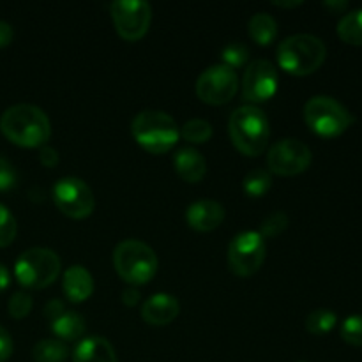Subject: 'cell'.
<instances>
[{
  "label": "cell",
  "instance_id": "1",
  "mask_svg": "<svg viewBox=\"0 0 362 362\" xmlns=\"http://www.w3.org/2000/svg\"><path fill=\"white\" fill-rule=\"evenodd\" d=\"M0 129L20 147H42L52 136L48 115L34 105H14L0 117Z\"/></svg>",
  "mask_w": 362,
  "mask_h": 362
},
{
  "label": "cell",
  "instance_id": "2",
  "mask_svg": "<svg viewBox=\"0 0 362 362\" xmlns=\"http://www.w3.org/2000/svg\"><path fill=\"white\" fill-rule=\"evenodd\" d=\"M232 144L244 156H260L271 138L269 119L258 106L244 105L232 113L228 122Z\"/></svg>",
  "mask_w": 362,
  "mask_h": 362
},
{
  "label": "cell",
  "instance_id": "3",
  "mask_svg": "<svg viewBox=\"0 0 362 362\" xmlns=\"http://www.w3.org/2000/svg\"><path fill=\"white\" fill-rule=\"evenodd\" d=\"M325 42L313 34L290 35L278 46L279 66L293 76H308L315 73L325 62Z\"/></svg>",
  "mask_w": 362,
  "mask_h": 362
},
{
  "label": "cell",
  "instance_id": "4",
  "mask_svg": "<svg viewBox=\"0 0 362 362\" xmlns=\"http://www.w3.org/2000/svg\"><path fill=\"white\" fill-rule=\"evenodd\" d=\"M131 133L140 147L152 154H165L175 147L180 129L172 115L159 110H145L133 119Z\"/></svg>",
  "mask_w": 362,
  "mask_h": 362
},
{
  "label": "cell",
  "instance_id": "5",
  "mask_svg": "<svg viewBox=\"0 0 362 362\" xmlns=\"http://www.w3.org/2000/svg\"><path fill=\"white\" fill-rule=\"evenodd\" d=\"M113 265L120 278L131 285H145L158 271L154 250L136 239L122 240L113 251Z\"/></svg>",
  "mask_w": 362,
  "mask_h": 362
},
{
  "label": "cell",
  "instance_id": "6",
  "mask_svg": "<svg viewBox=\"0 0 362 362\" xmlns=\"http://www.w3.org/2000/svg\"><path fill=\"white\" fill-rule=\"evenodd\" d=\"M304 120L313 133L324 138L339 136L354 124L349 108L329 95L311 98L304 105Z\"/></svg>",
  "mask_w": 362,
  "mask_h": 362
},
{
  "label": "cell",
  "instance_id": "7",
  "mask_svg": "<svg viewBox=\"0 0 362 362\" xmlns=\"http://www.w3.org/2000/svg\"><path fill=\"white\" fill-rule=\"evenodd\" d=\"M59 255L46 247H32L23 251L14 264V276L25 288H46L59 278Z\"/></svg>",
  "mask_w": 362,
  "mask_h": 362
},
{
  "label": "cell",
  "instance_id": "8",
  "mask_svg": "<svg viewBox=\"0 0 362 362\" xmlns=\"http://www.w3.org/2000/svg\"><path fill=\"white\" fill-rule=\"evenodd\" d=\"M267 246L260 232H240L228 246V265L233 274L250 278L265 262Z\"/></svg>",
  "mask_w": 362,
  "mask_h": 362
},
{
  "label": "cell",
  "instance_id": "9",
  "mask_svg": "<svg viewBox=\"0 0 362 362\" xmlns=\"http://www.w3.org/2000/svg\"><path fill=\"white\" fill-rule=\"evenodd\" d=\"M53 202L62 214L73 219H83L92 214L95 198L87 182L76 177H64L53 186Z\"/></svg>",
  "mask_w": 362,
  "mask_h": 362
},
{
  "label": "cell",
  "instance_id": "10",
  "mask_svg": "<svg viewBox=\"0 0 362 362\" xmlns=\"http://www.w3.org/2000/svg\"><path fill=\"white\" fill-rule=\"evenodd\" d=\"M239 88V76L235 69L216 64L207 67L197 80V95L207 105H225L232 101Z\"/></svg>",
  "mask_w": 362,
  "mask_h": 362
},
{
  "label": "cell",
  "instance_id": "11",
  "mask_svg": "<svg viewBox=\"0 0 362 362\" xmlns=\"http://www.w3.org/2000/svg\"><path fill=\"white\" fill-rule=\"evenodd\" d=\"M311 165V151L297 138H283L267 152V166L272 173L281 177L299 175Z\"/></svg>",
  "mask_w": 362,
  "mask_h": 362
},
{
  "label": "cell",
  "instance_id": "12",
  "mask_svg": "<svg viewBox=\"0 0 362 362\" xmlns=\"http://www.w3.org/2000/svg\"><path fill=\"white\" fill-rule=\"evenodd\" d=\"M110 9L120 37L138 41L147 34L152 21V7L145 0H117Z\"/></svg>",
  "mask_w": 362,
  "mask_h": 362
},
{
  "label": "cell",
  "instance_id": "13",
  "mask_svg": "<svg viewBox=\"0 0 362 362\" xmlns=\"http://www.w3.org/2000/svg\"><path fill=\"white\" fill-rule=\"evenodd\" d=\"M278 71L265 59L251 60L243 78V98L250 103L269 101L278 90Z\"/></svg>",
  "mask_w": 362,
  "mask_h": 362
},
{
  "label": "cell",
  "instance_id": "14",
  "mask_svg": "<svg viewBox=\"0 0 362 362\" xmlns=\"http://www.w3.org/2000/svg\"><path fill=\"white\" fill-rule=\"evenodd\" d=\"M179 300L170 293H156V296L148 297L141 306V318L148 325H156V327L172 324L179 317Z\"/></svg>",
  "mask_w": 362,
  "mask_h": 362
},
{
  "label": "cell",
  "instance_id": "15",
  "mask_svg": "<svg viewBox=\"0 0 362 362\" xmlns=\"http://www.w3.org/2000/svg\"><path fill=\"white\" fill-rule=\"evenodd\" d=\"M187 225L198 232H212L225 221V207L216 200H198L187 207Z\"/></svg>",
  "mask_w": 362,
  "mask_h": 362
},
{
  "label": "cell",
  "instance_id": "16",
  "mask_svg": "<svg viewBox=\"0 0 362 362\" xmlns=\"http://www.w3.org/2000/svg\"><path fill=\"white\" fill-rule=\"evenodd\" d=\"M173 166L177 175L186 182H200L207 173V161L200 151L193 147H184L173 156Z\"/></svg>",
  "mask_w": 362,
  "mask_h": 362
},
{
  "label": "cell",
  "instance_id": "17",
  "mask_svg": "<svg viewBox=\"0 0 362 362\" xmlns=\"http://www.w3.org/2000/svg\"><path fill=\"white\" fill-rule=\"evenodd\" d=\"M62 288L71 303H83L94 292V279L83 265H73L64 272Z\"/></svg>",
  "mask_w": 362,
  "mask_h": 362
},
{
  "label": "cell",
  "instance_id": "18",
  "mask_svg": "<svg viewBox=\"0 0 362 362\" xmlns=\"http://www.w3.org/2000/svg\"><path fill=\"white\" fill-rule=\"evenodd\" d=\"M73 362H117L115 349L103 336H88L74 349Z\"/></svg>",
  "mask_w": 362,
  "mask_h": 362
},
{
  "label": "cell",
  "instance_id": "19",
  "mask_svg": "<svg viewBox=\"0 0 362 362\" xmlns=\"http://www.w3.org/2000/svg\"><path fill=\"white\" fill-rule=\"evenodd\" d=\"M52 331L60 341H76L85 334V320L76 311H64L55 320L49 322Z\"/></svg>",
  "mask_w": 362,
  "mask_h": 362
},
{
  "label": "cell",
  "instance_id": "20",
  "mask_svg": "<svg viewBox=\"0 0 362 362\" xmlns=\"http://www.w3.org/2000/svg\"><path fill=\"white\" fill-rule=\"evenodd\" d=\"M247 28H250L251 39L260 46L271 45L276 39V35H278V23L267 13L253 14L250 23H247Z\"/></svg>",
  "mask_w": 362,
  "mask_h": 362
},
{
  "label": "cell",
  "instance_id": "21",
  "mask_svg": "<svg viewBox=\"0 0 362 362\" xmlns=\"http://www.w3.org/2000/svg\"><path fill=\"white\" fill-rule=\"evenodd\" d=\"M338 35L349 45L362 46V9L350 11L339 20Z\"/></svg>",
  "mask_w": 362,
  "mask_h": 362
},
{
  "label": "cell",
  "instance_id": "22",
  "mask_svg": "<svg viewBox=\"0 0 362 362\" xmlns=\"http://www.w3.org/2000/svg\"><path fill=\"white\" fill-rule=\"evenodd\" d=\"M67 346L60 339H42L35 343L32 357L35 362H64L67 359Z\"/></svg>",
  "mask_w": 362,
  "mask_h": 362
},
{
  "label": "cell",
  "instance_id": "23",
  "mask_svg": "<svg viewBox=\"0 0 362 362\" xmlns=\"http://www.w3.org/2000/svg\"><path fill=\"white\" fill-rule=\"evenodd\" d=\"M336 322H338V317L332 310H327V308H320V310H313L306 317V329L311 332V334H327L334 329Z\"/></svg>",
  "mask_w": 362,
  "mask_h": 362
},
{
  "label": "cell",
  "instance_id": "24",
  "mask_svg": "<svg viewBox=\"0 0 362 362\" xmlns=\"http://www.w3.org/2000/svg\"><path fill=\"white\" fill-rule=\"evenodd\" d=\"M272 186V175L271 172L264 168H255L244 177V191H246L250 197H262V194L267 193Z\"/></svg>",
  "mask_w": 362,
  "mask_h": 362
},
{
  "label": "cell",
  "instance_id": "25",
  "mask_svg": "<svg viewBox=\"0 0 362 362\" xmlns=\"http://www.w3.org/2000/svg\"><path fill=\"white\" fill-rule=\"evenodd\" d=\"M180 136L189 144H205L212 138V126L204 119H191L180 127Z\"/></svg>",
  "mask_w": 362,
  "mask_h": 362
},
{
  "label": "cell",
  "instance_id": "26",
  "mask_svg": "<svg viewBox=\"0 0 362 362\" xmlns=\"http://www.w3.org/2000/svg\"><path fill=\"white\" fill-rule=\"evenodd\" d=\"M286 228H288V216L283 211H276L262 221L260 235L272 239V237H278L279 233L285 232Z\"/></svg>",
  "mask_w": 362,
  "mask_h": 362
},
{
  "label": "cell",
  "instance_id": "27",
  "mask_svg": "<svg viewBox=\"0 0 362 362\" xmlns=\"http://www.w3.org/2000/svg\"><path fill=\"white\" fill-rule=\"evenodd\" d=\"M16 219L11 214L9 209L0 204V247H6L9 244H13V240L16 239Z\"/></svg>",
  "mask_w": 362,
  "mask_h": 362
},
{
  "label": "cell",
  "instance_id": "28",
  "mask_svg": "<svg viewBox=\"0 0 362 362\" xmlns=\"http://www.w3.org/2000/svg\"><path fill=\"white\" fill-rule=\"evenodd\" d=\"M339 332L345 343L352 346H362V315H352L345 318Z\"/></svg>",
  "mask_w": 362,
  "mask_h": 362
},
{
  "label": "cell",
  "instance_id": "29",
  "mask_svg": "<svg viewBox=\"0 0 362 362\" xmlns=\"http://www.w3.org/2000/svg\"><path fill=\"white\" fill-rule=\"evenodd\" d=\"M221 59L225 66L235 69V67H240L243 64L247 62V59H250V52H247V48L243 45V42H230L228 46L223 48Z\"/></svg>",
  "mask_w": 362,
  "mask_h": 362
},
{
  "label": "cell",
  "instance_id": "30",
  "mask_svg": "<svg viewBox=\"0 0 362 362\" xmlns=\"http://www.w3.org/2000/svg\"><path fill=\"white\" fill-rule=\"evenodd\" d=\"M32 306H34V300H32V297L27 292H16L9 299L7 310H9L11 317L16 318V320H21V318H25L30 313Z\"/></svg>",
  "mask_w": 362,
  "mask_h": 362
},
{
  "label": "cell",
  "instance_id": "31",
  "mask_svg": "<svg viewBox=\"0 0 362 362\" xmlns=\"http://www.w3.org/2000/svg\"><path fill=\"white\" fill-rule=\"evenodd\" d=\"M18 173L16 168L7 159L0 158V191H9L16 186Z\"/></svg>",
  "mask_w": 362,
  "mask_h": 362
},
{
  "label": "cell",
  "instance_id": "32",
  "mask_svg": "<svg viewBox=\"0 0 362 362\" xmlns=\"http://www.w3.org/2000/svg\"><path fill=\"white\" fill-rule=\"evenodd\" d=\"M11 356H13V338L0 325V362H6Z\"/></svg>",
  "mask_w": 362,
  "mask_h": 362
},
{
  "label": "cell",
  "instance_id": "33",
  "mask_svg": "<svg viewBox=\"0 0 362 362\" xmlns=\"http://www.w3.org/2000/svg\"><path fill=\"white\" fill-rule=\"evenodd\" d=\"M39 161H41V165L46 166V168H53V166L59 165V152L53 147L42 145L41 151H39Z\"/></svg>",
  "mask_w": 362,
  "mask_h": 362
},
{
  "label": "cell",
  "instance_id": "34",
  "mask_svg": "<svg viewBox=\"0 0 362 362\" xmlns=\"http://www.w3.org/2000/svg\"><path fill=\"white\" fill-rule=\"evenodd\" d=\"M64 311H66V308H64V304H62V300H49L48 304H46V308H45V315H46V318H48L49 322L52 320H55L57 317H59L60 313H64Z\"/></svg>",
  "mask_w": 362,
  "mask_h": 362
},
{
  "label": "cell",
  "instance_id": "35",
  "mask_svg": "<svg viewBox=\"0 0 362 362\" xmlns=\"http://www.w3.org/2000/svg\"><path fill=\"white\" fill-rule=\"evenodd\" d=\"M13 27L7 21H0V48H6L13 41Z\"/></svg>",
  "mask_w": 362,
  "mask_h": 362
},
{
  "label": "cell",
  "instance_id": "36",
  "mask_svg": "<svg viewBox=\"0 0 362 362\" xmlns=\"http://www.w3.org/2000/svg\"><path fill=\"white\" fill-rule=\"evenodd\" d=\"M140 292H138L136 288H126L122 292V303L126 304V306L129 308H134L138 303H140Z\"/></svg>",
  "mask_w": 362,
  "mask_h": 362
},
{
  "label": "cell",
  "instance_id": "37",
  "mask_svg": "<svg viewBox=\"0 0 362 362\" xmlns=\"http://www.w3.org/2000/svg\"><path fill=\"white\" fill-rule=\"evenodd\" d=\"M324 7L325 9H329L331 13H343V11H346V7H349V2H345V0H327V2H324Z\"/></svg>",
  "mask_w": 362,
  "mask_h": 362
},
{
  "label": "cell",
  "instance_id": "38",
  "mask_svg": "<svg viewBox=\"0 0 362 362\" xmlns=\"http://www.w3.org/2000/svg\"><path fill=\"white\" fill-rule=\"evenodd\" d=\"M7 285H9V272H7L6 265L0 264V292L6 290Z\"/></svg>",
  "mask_w": 362,
  "mask_h": 362
},
{
  "label": "cell",
  "instance_id": "39",
  "mask_svg": "<svg viewBox=\"0 0 362 362\" xmlns=\"http://www.w3.org/2000/svg\"><path fill=\"white\" fill-rule=\"evenodd\" d=\"M300 0H296V2H292V0H290V2H283V0H276L274 2V6H278V7H297V6H300Z\"/></svg>",
  "mask_w": 362,
  "mask_h": 362
}]
</instances>
